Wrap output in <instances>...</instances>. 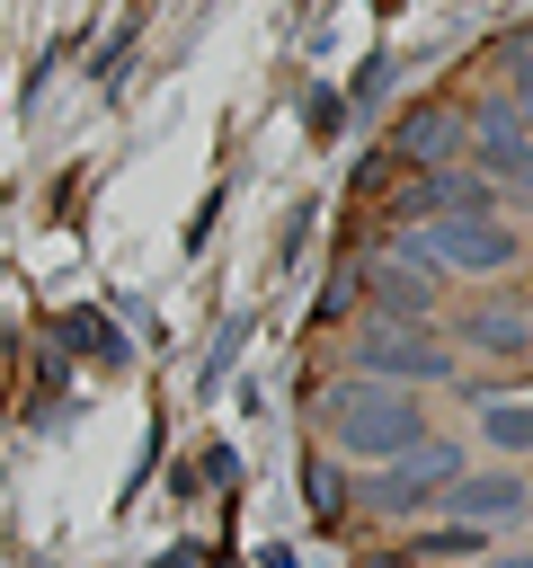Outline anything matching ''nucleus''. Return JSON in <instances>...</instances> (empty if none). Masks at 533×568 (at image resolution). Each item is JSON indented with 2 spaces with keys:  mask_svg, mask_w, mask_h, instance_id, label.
Returning a JSON list of instances; mask_svg holds the SVG:
<instances>
[{
  "mask_svg": "<svg viewBox=\"0 0 533 568\" xmlns=\"http://www.w3.org/2000/svg\"><path fill=\"white\" fill-rule=\"evenodd\" d=\"M320 417H329V444L355 453V462H400V453L426 444L418 390H391V382H364V373L329 382V390H320Z\"/></svg>",
  "mask_w": 533,
  "mask_h": 568,
  "instance_id": "nucleus-1",
  "label": "nucleus"
},
{
  "mask_svg": "<svg viewBox=\"0 0 533 568\" xmlns=\"http://www.w3.org/2000/svg\"><path fill=\"white\" fill-rule=\"evenodd\" d=\"M453 479H462V444L426 435L418 453H400V462H382V470H373L364 506H373V515H426V506H444V488H453Z\"/></svg>",
  "mask_w": 533,
  "mask_h": 568,
  "instance_id": "nucleus-2",
  "label": "nucleus"
},
{
  "mask_svg": "<svg viewBox=\"0 0 533 568\" xmlns=\"http://www.w3.org/2000/svg\"><path fill=\"white\" fill-rule=\"evenodd\" d=\"M426 257H435V275H506L524 257V240L497 213H471V222L444 213V222H426Z\"/></svg>",
  "mask_w": 533,
  "mask_h": 568,
  "instance_id": "nucleus-3",
  "label": "nucleus"
},
{
  "mask_svg": "<svg viewBox=\"0 0 533 568\" xmlns=\"http://www.w3.org/2000/svg\"><path fill=\"white\" fill-rule=\"evenodd\" d=\"M346 364H355L364 382H391V390H418V382H444V373H453V355H444L435 337H418V328H364V337L346 346Z\"/></svg>",
  "mask_w": 533,
  "mask_h": 568,
  "instance_id": "nucleus-4",
  "label": "nucleus"
},
{
  "mask_svg": "<svg viewBox=\"0 0 533 568\" xmlns=\"http://www.w3.org/2000/svg\"><path fill=\"white\" fill-rule=\"evenodd\" d=\"M444 506H453V524H506V515L533 506V479L524 470H462L444 488Z\"/></svg>",
  "mask_w": 533,
  "mask_h": 568,
  "instance_id": "nucleus-5",
  "label": "nucleus"
},
{
  "mask_svg": "<svg viewBox=\"0 0 533 568\" xmlns=\"http://www.w3.org/2000/svg\"><path fill=\"white\" fill-rule=\"evenodd\" d=\"M453 337H462V346H480V355H533V311H506V302H471Z\"/></svg>",
  "mask_w": 533,
  "mask_h": 568,
  "instance_id": "nucleus-6",
  "label": "nucleus"
},
{
  "mask_svg": "<svg viewBox=\"0 0 533 568\" xmlns=\"http://www.w3.org/2000/svg\"><path fill=\"white\" fill-rule=\"evenodd\" d=\"M391 160H409V169H444V160H453V106H409L400 133H391Z\"/></svg>",
  "mask_w": 533,
  "mask_h": 568,
  "instance_id": "nucleus-7",
  "label": "nucleus"
},
{
  "mask_svg": "<svg viewBox=\"0 0 533 568\" xmlns=\"http://www.w3.org/2000/svg\"><path fill=\"white\" fill-rule=\"evenodd\" d=\"M373 311H382V328H418V320L435 311V293H426L409 266H391V257H382V266H373Z\"/></svg>",
  "mask_w": 533,
  "mask_h": 568,
  "instance_id": "nucleus-8",
  "label": "nucleus"
},
{
  "mask_svg": "<svg viewBox=\"0 0 533 568\" xmlns=\"http://www.w3.org/2000/svg\"><path fill=\"white\" fill-rule=\"evenodd\" d=\"M53 337H62L80 364H107V373H124V355H133V346H124V328H107L98 311H62V320H53Z\"/></svg>",
  "mask_w": 533,
  "mask_h": 568,
  "instance_id": "nucleus-9",
  "label": "nucleus"
},
{
  "mask_svg": "<svg viewBox=\"0 0 533 568\" xmlns=\"http://www.w3.org/2000/svg\"><path fill=\"white\" fill-rule=\"evenodd\" d=\"M480 435H489V453L524 462L533 453V399H480Z\"/></svg>",
  "mask_w": 533,
  "mask_h": 568,
  "instance_id": "nucleus-10",
  "label": "nucleus"
},
{
  "mask_svg": "<svg viewBox=\"0 0 533 568\" xmlns=\"http://www.w3.org/2000/svg\"><path fill=\"white\" fill-rule=\"evenodd\" d=\"M302 506H311L320 524H338V515H346V470L311 453V462H302Z\"/></svg>",
  "mask_w": 533,
  "mask_h": 568,
  "instance_id": "nucleus-11",
  "label": "nucleus"
},
{
  "mask_svg": "<svg viewBox=\"0 0 533 568\" xmlns=\"http://www.w3.org/2000/svg\"><path fill=\"white\" fill-rule=\"evenodd\" d=\"M480 541H489V524H444V532H426L409 559H480Z\"/></svg>",
  "mask_w": 533,
  "mask_h": 568,
  "instance_id": "nucleus-12",
  "label": "nucleus"
},
{
  "mask_svg": "<svg viewBox=\"0 0 533 568\" xmlns=\"http://www.w3.org/2000/svg\"><path fill=\"white\" fill-rule=\"evenodd\" d=\"M302 124H311V142H338V124H346V98H338V89H311V98H302Z\"/></svg>",
  "mask_w": 533,
  "mask_h": 568,
  "instance_id": "nucleus-13",
  "label": "nucleus"
},
{
  "mask_svg": "<svg viewBox=\"0 0 533 568\" xmlns=\"http://www.w3.org/2000/svg\"><path fill=\"white\" fill-rule=\"evenodd\" d=\"M480 142H533V133H524V115H515L506 98H489V106H480Z\"/></svg>",
  "mask_w": 533,
  "mask_h": 568,
  "instance_id": "nucleus-14",
  "label": "nucleus"
},
{
  "mask_svg": "<svg viewBox=\"0 0 533 568\" xmlns=\"http://www.w3.org/2000/svg\"><path fill=\"white\" fill-rule=\"evenodd\" d=\"M151 568H195V550H160V559H151Z\"/></svg>",
  "mask_w": 533,
  "mask_h": 568,
  "instance_id": "nucleus-15",
  "label": "nucleus"
},
{
  "mask_svg": "<svg viewBox=\"0 0 533 568\" xmlns=\"http://www.w3.org/2000/svg\"><path fill=\"white\" fill-rule=\"evenodd\" d=\"M515 186H533V151H524V178H515Z\"/></svg>",
  "mask_w": 533,
  "mask_h": 568,
  "instance_id": "nucleus-16",
  "label": "nucleus"
}]
</instances>
